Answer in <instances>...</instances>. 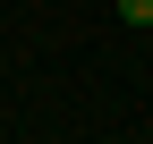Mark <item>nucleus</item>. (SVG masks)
Segmentation results:
<instances>
[{
	"label": "nucleus",
	"mask_w": 153,
	"mask_h": 144,
	"mask_svg": "<svg viewBox=\"0 0 153 144\" xmlns=\"http://www.w3.org/2000/svg\"><path fill=\"white\" fill-rule=\"evenodd\" d=\"M119 26H153V0H119Z\"/></svg>",
	"instance_id": "f257e3e1"
}]
</instances>
